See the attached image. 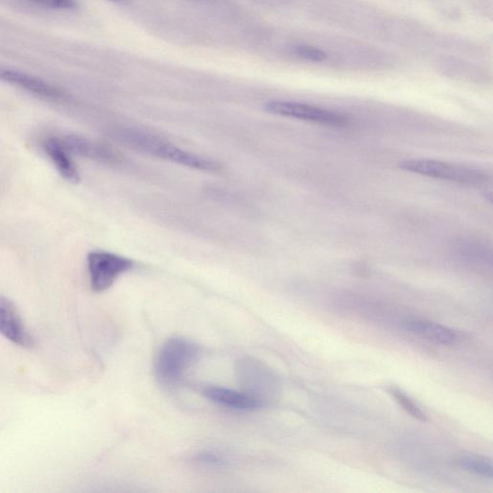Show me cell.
Returning a JSON list of instances; mask_svg holds the SVG:
<instances>
[{
  "mask_svg": "<svg viewBox=\"0 0 493 493\" xmlns=\"http://www.w3.org/2000/svg\"><path fill=\"white\" fill-rule=\"evenodd\" d=\"M399 168L403 171L414 172L420 176L456 182L468 186L487 187V184L490 182V177L482 170L441 160L405 159L400 162Z\"/></svg>",
  "mask_w": 493,
  "mask_h": 493,
  "instance_id": "obj_3",
  "label": "cell"
},
{
  "mask_svg": "<svg viewBox=\"0 0 493 493\" xmlns=\"http://www.w3.org/2000/svg\"><path fill=\"white\" fill-rule=\"evenodd\" d=\"M201 356L198 344L184 337H172L160 347L154 361L157 380L163 385H174L195 365Z\"/></svg>",
  "mask_w": 493,
  "mask_h": 493,
  "instance_id": "obj_2",
  "label": "cell"
},
{
  "mask_svg": "<svg viewBox=\"0 0 493 493\" xmlns=\"http://www.w3.org/2000/svg\"><path fill=\"white\" fill-rule=\"evenodd\" d=\"M117 137L128 147L182 166L203 172H218L222 168L214 160L181 149L176 145L145 131L125 128L117 133Z\"/></svg>",
  "mask_w": 493,
  "mask_h": 493,
  "instance_id": "obj_1",
  "label": "cell"
},
{
  "mask_svg": "<svg viewBox=\"0 0 493 493\" xmlns=\"http://www.w3.org/2000/svg\"><path fill=\"white\" fill-rule=\"evenodd\" d=\"M195 461L198 465L210 468H223L228 465L225 456L214 452H203L196 456Z\"/></svg>",
  "mask_w": 493,
  "mask_h": 493,
  "instance_id": "obj_16",
  "label": "cell"
},
{
  "mask_svg": "<svg viewBox=\"0 0 493 493\" xmlns=\"http://www.w3.org/2000/svg\"><path fill=\"white\" fill-rule=\"evenodd\" d=\"M294 54L300 59L312 63H322L328 60V53L321 48L310 45L296 46L293 50Z\"/></svg>",
  "mask_w": 493,
  "mask_h": 493,
  "instance_id": "obj_15",
  "label": "cell"
},
{
  "mask_svg": "<svg viewBox=\"0 0 493 493\" xmlns=\"http://www.w3.org/2000/svg\"><path fill=\"white\" fill-rule=\"evenodd\" d=\"M110 1L119 2V1H125V0H110Z\"/></svg>",
  "mask_w": 493,
  "mask_h": 493,
  "instance_id": "obj_18",
  "label": "cell"
},
{
  "mask_svg": "<svg viewBox=\"0 0 493 493\" xmlns=\"http://www.w3.org/2000/svg\"><path fill=\"white\" fill-rule=\"evenodd\" d=\"M43 150L63 179L72 183L79 182L80 174L77 165L60 138H47L43 142Z\"/></svg>",
  "mask_w": 493,
  "mask_h": 493,
  "instance_id": "obj_11",
  "label": "cell"
},
{
  "mask_svg": "<svg viewBox=\"0 0 493 493\" xmlns=\"http://www.w3.org/2000/svg\"><path fill=\"white\" fill-rule=\"evenodd\" d=\"M459 465L463 470L470 471L482 477L492 478V461L485 456L477 455H465L459 459Z\"/></svg>",
  "mask_w": 493,
  "mask_h": 493,
  "instance_id": "obj_13",
  "label": "cell"
},
{
  "mask_svg": "<svg viewBox=\"0 0 493 493\" xmlns=\"http://www.w3.org/2000/svg\"><path fill=\"white\" fill-rule=\"evenodd\" d=\"M405 328L412 334L439 344L453 345L458 339V335L454 330L436 323L414 320L405 323Z\"/></svg>",
  "mask_w": 493,
  "mask_h": 493,
  "instance_id": "obj_12",
  "label": "cell"
},
{
  "mask_svg": "<svg viewBox=\"0 0 493 493\" xmlns=\"http://www.w3.org/2000/svg\"><path fill=\"white\" fill-rule=\"evenodd\" d=\"M0 80L6 83L28 92V93L46 99V101H64L67 99V94L54 85L43 81V80L33 77V75L19 72V70L0 67Z\"/></svg>",
  "mask_w": 493,
  "mask_h": 493,
  "instance_id": "obj_6",
  "label": "cell"
},
{
  "mask_svg": "<svg viewBox=\"0 0 493 493\" xmlns=\"http://www.w3.org/2000/svg\"><path fill=\"white\" fill-rule=\"evenodd\" d=\"M60 139L70 154L106 164L115 163L118 159L115 152L108 145L94 142L83 136L67 135Z\"/></svg>",
  "mask_w": 493,
  "mask_h": 493,
  "instance_id": "obj_10",
  "label": "cell"
},
{
  "mask_svg": "<svg viewBox=\"0 0 493 493\" xmlns=\"http://www.w3.org/2000/svg\"><path fill=\"white\" fill-rule=\"evenodd\" d=\"M134 261L128 257L108 251L90 252L87 268L92 290L103 293L116 283L121 274L134 268Z\"/></svg>",
  "mask_w": 493,
  "mask_h": 493,
  "instance_id": "obj_4",
  "label": "cell"
},
{
  "mask_svg": "<svg viewBox=\"0 0 493 493\" xmlns=\"http://www.w3.org/2000/svg\"><path fill=\"white\" fill-rule=\"evenodd\" d=\"M390 393L394 397L396 402L414 419L422 422L427 421V415L425 414L423 410L420 409L419 405L415 404L410 397H408L402 390H398V388H391Z\"/></svg>",
  "mask_w": 493,
  "mask_h": 493,
  "instance_id": "obj_14",
  "label": "cell"
},
{
  "mask_svg": "<svg viewBox=\"0 0 493 493\" xmlns=\"http://www.w3.org/2000/svg\"><path fill=\"white\" fill-rule=\"evenodd\" d=\"M206 399L228 409L252 412L263 408L265 403L245 391H237L222 386H208L203 391Z\"/></svg>",
  "mask_w": 493,
  "mask_h": 493,
  "instance_id": "obj_9",
  "label": "cell"
},
{
  "mask_svg": "<svg viewBox=\"0 0 493 493\" xmlns=\"http://www.w3.org/2000/svg\"><path fill=\"white\" fill-rule=\"evenodd\" d=\"M237 372L243 391L265 403L266 386L271 378L265 366L254 359H242L238 361Z\"/></svg>",
  "mask_w": 493,
  "mask_h": 493,
  "instance_id": "obj_8",
  "label": "cell"
},
{
  "mask_svg": "<svg viewBox=\"0 0 493 493\" xmlns=\"http://www.w3.org/2000/svg\"><path fill=\"white\" fill-rule=\"evenodd\" d=\"M0 334L23 348L33 346L32 336L26 329L18 308L4 296H0Z\"/></svg>",
  "mask_w": 493,
  "mask_h": 493,
  "instance_id": "obj_7",
  "label": "cell"
},
{
  "mask_svg": "<svg viewBox=\"0 0 493 493\" xmlns=\"http://www.w3.org/2000/svg\"><path fill=\"white\" fill-rule=\"evenodd\" d=\"M33 3L50 9L74 10L77 8L75 0H28Z\"/></svg>",
  "mask_w": 493,
  "mask_h": 493,
  "instance_id": "obj_17",
  "label": "cell"
},
{
  "mask_svg": "<svg viewBox=\"0 0 493 493\" xmlns=\"http://www.w3.org/2000/svg\"><path fill=\"white\" fill-rule=\"evenodd\" d=\"M263 108L267 113L273 115L297 119L322 125L343 126L347 123L346 117L342 114L299 101L274 99L264 104Z\"/></svg>",
  "mask_w": 493,
  "mask_h": 493,
  "instance_id": "obj_5",
  "label": "cell"
}]
</instances>
